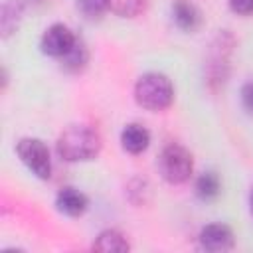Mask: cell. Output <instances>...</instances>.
<instances>
[{
    "label": "cell",
    "instance_id": "3",
    "mask_svg": "<svg viewBox=\"0 0 253 253\" xmlns=\"http://www.w3.org/2000/svg\"><path fill=\"white\" fill-rule=\"evenodd\" d=\"M158 172L168 184L178 186L188 182L194 172L192 154L182 144H176V142L166 144L158 158Z\"/></svg>",
    "mask_w": 253,
    "mask_h": 253
},
{
    "label": "cell",
    "instance_id": "12",
    "mask_svg": "<svg viewBox=\"0 0 253 253\" xmlns=\"http://www.w3.org/2000/svg\"><path fill=\"white\" fill-rule=\"evenodd\" d=\"M219 192H221V180H219V176L215 172L208 170V172H202L198 176V180H196V194H198V198H202L206 202L208 200H215L219 196Z\"/></svg>",
    "mask_w": 253,
    "mask_h": 253
},
{
    "label": "cell",
    "instance_id": "1",
    "mask_svg": "<svg viewBox=\"0 0 253 253\" xmlns=\"http://www.w3.org/2000/svg\"><path fill=\"white\" fill-rule=\"evenodd\" d=\"M101 134L87 125H69L55 142L57 154L65 162H85L93 160L101 152Z\"/></svg>",
    "mask_w": 253,
    "mask_h": 253
},
{
    "label": "cell",
    "instance_id": "18",
    "mask_svg": "<svg viewBox=\"0 0 253 253\" xmlns=\"http://www.w3.org/2000/svg\"><path fill=\"white\" fill-rule=\"evenodd\" d=\"M249 215H251V219H253V186H251V190H249Z\"/></svg>",
    "mask_w": 253,
    "mask_h": 253
},
{
    "label": "cell",
    "instance_id": "7",
    "mask_svg": "<svg viewBox=\"0 0 253 253\" xmlns=\"http://www.w3.org/2000/svg\"><path fill=\"white\" fill-rule=\"evenodd\" d=\"M55 206H57V210L61 213H65L69 217H79V215H83L87 211L89 198L81 190H77L73 186H63L55 196Z\"/></svg>",
    "mask_w": 253,
    "mask_h": 253
},
{
    "label": "cell",
    "instance_id": "11",
    "mask_svg": "<svg viewBox=\"0 0 253 253\" xmlns=\"http://www.w3.org/2000/svg\"><path fill=\"white\" fill-rule=\"evenodd\" d=\"M20 20H22V4L18 0H6L2 4V12H0L2 38H8L10 34H14L18 30Z\"/></svg>",
    "mask_w": 253,
    "mask_h": 253
},
{
    "label": "cell",
    "instance_id": "9",
    "mask_svg": "<svg viewBox=\"0 0 253 253\" xmlns=\"http://www.w3.org/2000/svg\"><path fill=\"white\" fill-rule=\"evenodd\" d=\"M148 144H150V132L146 126L138 123H128L121 130V146L128 154H140L148 148Z\"/></svg>",
    "mask_w": 253,
    "mask_h": 253
},
{
    "label": "cell",
    "instance_id": "10",
    "mask_svg": "<svg viewBox=\"0 0 253 253\" xmlns=\"http://www.w3.org/2000/svg\"><path fill=\"white\" fill-rule=\"evenodd\" d=\"M93 249L95 251H105V253H125L130 249L126 237L119 231V229H103L95 241H93Z\"/></svg>",
    "mask_w": 253,
    "mask_h": 253
},
{
    "label": "cell",
    "instance_id": "8",
    "mask_svg": "<svg viewBox=\"0 0 253 253\" xmlns=\"http://www.w3.org/2000/svg\"><path fill=\"white\" fill-rule=\"evenodd\" d=\"M172 18L176 26L184 32H196L202 26V12L190 0H174L172 2Z\"/></svg>",
    "mask_w": 253,
    "mask_h": 253
},
{
    "label": "cell",
    "instance_id": "15",
    "mask_svg": "<svg viewBox=\"0 0 253 253\" xmlns=\"http://www.w3.org/2000/svg\"><path fill=\"white\" fill-rule=\"evenodd\" d=\"M77 8L85 18H99L107 10V0H77Z\"/></svg>",
    "mask_w": 253,
    "mask_h": 253
},
{
    "label": "cell",
    "instance_id": "6",
    "mask_svg": "<svg viewBox=\"0 0 253 253\" xmlns=\"http://www.w3.org/2000/svg\"><path fill=\"white\" fill-rule=\"evenodd\" d=\"M198 241H200L202 249H206L210 253H221V251L233 249L235 235H233L231 227L225 223H208L206 227H202Z\"/></svg>",
    "mask_w": 253,
    "mask_h": 253
},
{
    "label": "cell",
    "instance_id": "16",
    "mask_svg": "<svg viewBox=\"0 0 253 253\" xmlns=\"http://www.w3.org/2000/svg\"><path fill=\"white\" fill-rule=\"evenodd\" d=\"M229 10L237 16H251L253 14V0H229Z\"/></svg>",
    "mask_w": 253,
    "mask_h": 253
},
{
    "label": "cell",
    "instance_id": "13",
    "mask_svg": "<svg viewBox=\"0 0 253 253\" xmlns=\"http://www.w3.org/2000/svg\"><path fill=\"white\" fill-rule=\"evenodd\" d=\"M148 0H107V10L121 18H136L146 10Z\"/></svg>",
    "mask_w": 253,
    "mask_h": 253
},
{
    "label": "cell",
    "instance_id": "14",
    "mask_svg": "<svg viewBox=\"0 0 253 253\" xmlns=\"http://www.w3.org/2000/svg\"><path fill=\"white\" fill-rule=\"evenodd\" d=\"M59 61H61V65H63L67 71H81V69L87 65V61H89V49H87V45L83 43V40L79 38L77 43L71 47V51H69L67 55H63Z\"/></svg>",
    "mask_w": 253,
    "mask_h": 253
},
{
    "label": "cell",
    "instance_id": "17",
    "mask_svg": "<svg viewBox=\"0 0 253 253\" xmlns=\"http://www.w3.org/2000/svg\"><path fill=\"white\" fill-rule=\"evenodd\" d=\"M241 105L249 115H253V79L241 85Z\"/></svg>",
    "mask_w": 253,
    "mask_h": 253
},
{
    "label": "cell",
    "instance_id": "4",
    "mask_svg": "<svg viewBox=\"0 0 253 253\" xmlns=\"http://www.w3.org/2000/svg\"><path fill=\"white\" fill-rule=\"evenodd\" d=\"M16 154L22 164L40 180H47L51 176V154L47 144L42 138L26 136L16 144Z\"/></svg>",
    "mask_w": 253,
    "mask_h": 253
},
{
    "label": "cell",
    "instance_id": "5",
    "mask_svg": "<svg viewBox=\"0 0 253 253\" xmlns=\"http://www.w3.org/2000/svg\"><path fill=\"white\" fill-rule=\"evenodd\" d=\"M77 36L65 26V24H51L40 40V47L45 55L49 57H57L61 59L63 55H67L71 51V47L77 43Z\"/></svg>",
    "mask_w": 253,
    "mask_h": 253
},
{
    "label": "cell",
    "instance_id": "2",
    "mask_svg": "<svg viewBox=\"0 0 253 253\" xmlns=\"http://www.w3.org/2000/svg\"><path fill=\"white\" fill-rule=\"evenodd\" d=\"M134 101L146 111H164L174 101V85L164 73H142L134 83Z\"/></svg>",
    "mask_w": 253,
    "mask_h": 253
}]
</instances>
